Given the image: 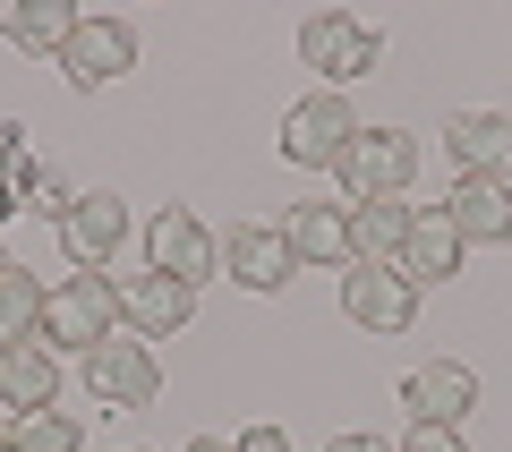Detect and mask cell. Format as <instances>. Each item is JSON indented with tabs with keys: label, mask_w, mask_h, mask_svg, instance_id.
Instances as JSON below:
<instances>
[{
	"label": "cell",
	"mask_w": 512,
	"mask_h": 452,
	"mask_svg": "<svg viewBox=\"0 0 512 452\" xmlns=\"http://www.w3.org/2000/svg\"><path fill=\"white\" fill-rule=\"evenodd\" d=\"M111 333H120V282H103V273H69L60 290H43V342H52V350L94 359Z\"/></svg>",
	"instance_id": "1"
},
{
	"label": "cell",
	"mask_w": 512,
	"mask_h": 452,
	"mask_svg": "<svg viewBox=\"0 0 512 452\" xmlns=\"http://www.w3.org/2000/svg\"><path fill=\"white\" fill-rule=\"evenodd\" d=\"M299 60H308V69L325 77V94H342L350 77H376L384 35H376L367 18H350V9H316V18L299 26Z\"/></svg>",
	"instance_id": "2"
},
{
	"label": "cell",
	"mask_w": 512,
	"mask_h": 452,
	"mask_svg": "<svg viewBox=\"0 0 512 452\" xmlns=\"http://www.w3.org/2000/svg\"><path fill=\"white\" fill-rule=\"evenodd\" d=\"M350 137H359V111H350V94H299L291 111H282V154H291L299 171H342Z\"/></svg>",
	"instance_id": "3"
},
{
	"label": "cell",
	"mask_w": 512,
	"mask_h": 452,
	"mask_svg": "<svg viewBox=\"0 0 512 452\" xmlns=\"http://www.w3.org/2000/svg\"><path fill=\"white\" fill-rule=\"evenodd\" d=\"M419 180V137L410 128H359L342 154V188L350 205H376V197H402V188Z\"/></svg>",
	"instance_id": "4"
},
{
	"label": "cell",
	"mask_w": 512,
	"mask_h": 452,
	"mask_svg": "<svg viewBox=\"0 0 512 452\" xmlns=\"http://www.w3.org/2000/svg\"><path fill=\"white\" fill-rule=\"evenodd\" d=\"M86 393H94V410H146V401L163 393V359H154V342L111 333V342L86 359Z\"/></svg>",
	"instance_id": "5"
},
{
	"label": "cell",
	"mask_w": 512,
	"mask_h": 452,
	"mask_svg": "<svg viewBox=\"0 0 512 452\" xmlns=\"http://www.w3.org/2000/svg\"><path fill=\"white\" fill-rule=\"evenodd\" d=\"M214 265H222V239L205 231V222L188 214V205H163V214L146 222V273H171V282H188V290H197Z\"/></svg>",
	"instance_id": "6"
},
{
	"label": "cell",
	"mask_w": 512,
	"mask_h": 452,
	"mask_svg": "<svg viewBox=\"0 0 512 452\" xmlns=\"http://www.w3.org/2000/svg\"><path fill=\"white\" fill-rule=\"evenodd\" d=\"M342 316L359 333H384V342H393V333L419 325V290H410L393 265H350L342 273Z\"/></svg>",
	"instance_id": "7"
},
{
	"label": "cell",
	"mask_w": 512,
	"mask_h": 452,
	"mask_svg": "<svg viewBox=\"0 0 512 452\" xmlns=\"http://www.w3.org/2000/svg\"><path fill=\"white\" fill-rule=\"evenodd\" d=\"M60 69H69L77 94L120 86V77L137 69V26H128V18H86V26L69 35V52H60Z\"/></svg>",
	"instance_id": "8"
},
{
	"label": "cell",
	"mask_w": 512,
	"mask_h": 452,
	"mask_svg": "<svg viewBox=\"0 0 512 452\" xmlns=\"http://www.w3.org/2000/svg\"><path fill=\"white\" fill-rule=\"evenodd\" d=\"M128 239V205L111 197V188H86V197H69V214H60V248H69L77 273H103L111 256H120Z\"/></svg>",
	"instance_id": "9"
},
{
	"label": "cell",
	"mask_w": 512,
	"mask_h": 452,
	"mask_svg": "<svg viewBox=\"0 0 512 452\" xmlns=\"http://www.w3.org/2000/svg\"><path fill=\"white\" fill-rule=\"evenodd\" d=\"M402 410H410V427H461L478 410V376L461 359H427L402 376Z\"/></svg>",
	"instance_id": "10"
},
{
	"label": "cell",
	"mask_w": 512,
	"mask_h": 452,
	"mask_svg": "<svg viewBox=\"0 0 512 452\" xmlns=\"http://www.w3.org/2000/svg\"><path fill=\"white\" fill-rule=\"evenodd\" d=\"M444 154L461 163V180H512V111H453Z\"/></svg>",
	"instance_id": "11"
},
{
	"label": "cell",
	"mask_w": 512,
	"mask_h": 452,
	"mask_svg": "<svg viewBox=\"0 0 512 452\" xmlns=\"http://www.w3.org/2000/svg\"><path fill=\"white\" fill-rule=\"evenodd\" d=\"M188 316H197V290L171 282V273H137V282H120V325L137 333V342H171Z\"/></svg>",
	"instance_id": "12"
},
{
	"label": "cell",
	"mask_w": 512,
	"mask_h": 452,
	"mask_svg": "<svg viewBox=\"0 0 512 452\" xmlns=\"http://www.w3.org/2000/svg\"><path fill=\"white\" fill-rule=\"evenodd\" d=\"M222 265H231L239 290H282L299 273V256H291V239H282V222H239V231L222 239Z\"/></svg>",
	"instance_id": "13"
},
{
	"label": "cell",
	"mask_w": 512,
	"mask_h": 452,
	"mask_svg": "<svg viewBox=\"0 0 512 452\" xmlns=\"http://www.w3.org/2000/svg\"><path fill=\"white\" fill-rule=\"evenodd\" d=\"M60 401V350L52 342H0V410H52Z\"/></svg>",
	"instance_id": "14"
},
{
	"label": "cell",
	"mask_w": 512,
	"mask_h": 452,
	"mask_svg": "<svg viewBox=\"0 0 512 452\" xmlns=\"http://www.w3.org/2000/svg\"><path fill=\"white\" fill-rule=\"evenodd\" d=\"M461 256H470V248H461V231L444 222V205H427V214L410 222V239H402V256H393V273H402L410 290H436V282H453V273H461Z\"/></svg>",
	"instance_id": "15"
},
{
	"label": "cell",
	"mask_w": 512,
	"mask_h": 452,
	"mask_svg": "<svg viewBox=\"0 0 512 452\" xmlns=\"http://www.w3.org/2000/svg\"><path fill=\"white\" fill-rule=\"evenodd\" d=\"M444 222L461 231V248H512V180H461L444 197Z\"/></svg>",
	"instance_id": "16"
},
{
	"label": "cell",
	"mask_w": 512,
	"mask_h": 452,
	"mask_svg": "<svg viewBox=\"0 0 512 452\" xmlns=\"http://www.w3.org/2000/svg\"><path fill=\"white\" fill-rule=\"evenodd\" d=\"M282 239L299 265H350V205H291Z\"/></svg>",
	"instance_id": "17"
},
{
	"label": "cell",
	"mask_w": 512,
	"mask_h": 452,
	"mask_svg": "<svg viewBox=\"0 0 512 452\" xmlns=\"http://www.w3.org/2000/svg\"><path fill=\"white\" fill-rule=\"evenodd\" d=\"M410 222H419V205H402V197L350 205V265H393L402 239H410Z\"/></svg>",
	"instance_id": "18"
},
{
	"label": "cell",
	"mask_w": 512,
	"mask_h": 452,
	"mask_svg": "<svg viewBox=\"0 0 512 452\" xmlns=\"http://www.w3.org/2000/svg\"><path fill=\"white\" fill-rule=\"evenodd\" d=\"M77 9L69 0H26V9H9V43L18 52H69V35H77Z\"/></svg>",
	"instance_id": "19"
},
{
	"label": "cell",
	"mask_w": 512,
	"mask_h": 452,
	"mask_svg": "<svg viewBox=\"0 0 512 452\" xmlns=\"http://www.w3.org/2000/svg\"><path fill=\"white\" fill-rule=\"evenodd\" d=\"M0 342H43V290L26 265L0 273Z\"/></svg>",
	"instance_id": "20"
},
{
	"label": "cell",
	"mask_w": 512,
	"mask_h": 452,
	"mask_svg": "<svg viewBox=\"0 0 512 452\" xmlns=\"http://www.w3.org/2000/svg\"><path fill=\"white\" fill-rule=\"evenodd\" d=\"M9 444H18V452H86V427H77V418H60V410H35V418H18V427H9Z\"/></svg>",
	"instance_id": "21"
},
{
	"label": "cell",
	"mask_w": 512,
	"mask_h": 452,
	"mask_svg": "<svg viewBox=\"0 0 512 452\" xmlns=\"http://www.w3.org/2000/svg\"><path fill=\"white\" fill-rule=\"evenodd\" d=\"M35 171H43V163H26V128L9 120V128H0V214H18V205H26Z\"/></svg>",
	"instance_id": "22"
},
{
	"label": "cell",
	"mask_w": 512,
	"mask_h": 452,
	"mask_svg": "<svg viewBox=\"0 0 512 452\" xmlns=\"http://www.w3.org/2000/svg\"><path fill=\"white\" fill-rule=\"evenodd\" d=\"M402 452H470V444H461V427H410Z\"/></svg>",
	"instance_id": "23"
},
{
	"label": "cell",
	"mask_w": 512,
	"mask_h": 452,
	"mask_svg": "<svg viewBox=\"0 0 512 452\" xmlns=\"http://www.w3.org/2000/svg\"><path fill=\"white\" fill-rule=\"evenodd\" d=\"M26 205H35V214H69V188H60L52 171H35V188H26Z\"/></svg>",
	"instance_id": "24"
},
{
	"label": "cell",
	"mask_w": 512,
	"mask_h": 452,
	"mask_svg": "<svg viewBox=\"0 0 512 452\" xmlns=\"http://www.w3.org/2000/svg\"><path fill=\"white\" fill-rule=\"evenodd\" d=\"M231 452H291V435H282V427H248Z\"/></svg>",
	"instance_id": "25"
},
{
	"label": "cell",
	"mask_w": 512,
	"mask_h": 452,
	"mask_svg": "<svg viewBox=\"0 0 512 452\" xmlns=\"http://www.w3.org/2000/svg\"><path fill=\"white\" fill-rule=\"evenodd\" d=\"M325 452H393V444H376V435H333Z\"/></svg>",
	"instance_id": "26"
},
{
	"label": "cell",
	"mask_w": 512,
	"mask_h": 452,
	"mask_svg": "<svg viewBox=\"0 0 512 452\" xmlns=\"http://www.w3.org/2000/svg\"><path fill=\"white\" fill-rule=\"evenodd\" d=\"M180 452H231V444H222V435H197V444H180Z\"/></svg>",
	"instance_id": "27"
},
{
	"label": "cell",
	"mask_w": 512,
	"mask_h": 452,
	"mask_svg": "<svg viewBox=\"0 0 512 452\" xmlns=\"http://www.w3.org/2000/svg\"><path fill=\"white\" fill-rule=\"evenodd\" d=\"M0 452H18V444H9V435H0Z\"/></svg>",
	"instance_id": "28"
},
{
	"label": "cell",
	"mask_w": 512,
	"mask_h": 452,
	"mask_svg": "<svg viewBox=\"0 0 512 452\" xmlns=\"http://www.w3.org/2000/svg\"><path fill=\"white\" fill-rule=\"evenodd\" d=\"M0 273H9V248H0Z\"/></svg>",
	"instance_id": "29"
}]
</instances>
